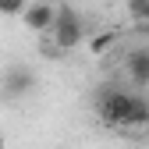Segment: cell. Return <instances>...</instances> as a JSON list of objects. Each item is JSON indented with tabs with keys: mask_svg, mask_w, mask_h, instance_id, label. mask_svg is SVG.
Masks as SVG:
<instances>
[{
	"mask_svg": "<svg viewBox=\"0 0 149 149\" xmlns=\"http://www.w3.org/2000/svg\"><path fill=\"white\" fill-rule=\"evenodd\" d=\"M96 114L114 128H149V100L128 89H107L96 96Z\"/></svg>",
	"mask_w": 149,
	"mask_h": 149,
	"instance_id": "obj_1",
	"label": "cell"
},
{
	"mask_svg": "<svg viewBox=\"0 0 149 149\" xmlns=\"http://www.w3.org/2000/svg\"><path fill=\"white\" fill-rule=\"evenodd\" d=\"M50 36H53V46H57L61 53L82 46L85 43V18L74 11V7H57V18H53Z\"/></svg>",
	"mask_w": 149,
	"mask_h": 149,
	"instance_id": "obj_2",
	"label": "cell"
},
{
	"mask_svg": "<svg viewBox=\"0 0 149 149\" xmlns=\"http://www.w3.org/2000/svg\"><path fill=\"white\" fill-rule=\"evenodd\" d=\"M36 92V71L25 64H11L0 74V96L4 100H25Z\"/></svg>",
	"mask_w": 149,
	"mask_h": 149,
	"instance_id": "obj_3",
	"label": "cell"
},
{
	"mask_svg": "<svg viewBox=\"0 0 149 149\" xmlns=\"http://www.w3.org/2000/svg\"><path fill=\"white\" fill-rule=\"evenodd\" d=\"M53 18H57V4H50V0H36V4H29V7H25L22 25H25L29 32L46 36V32L53 29Z\"/></svg>",
	"mask_w": 149,
	"mask_h": 149,
	"instance_id": "obj_4",
	"label": "cell"
},
{
	"mask_svg": "<svg viewBox=\"0 0 149 149\" xmlns=\"http://www.w3.org/2000/svg\"><path fill=\"white\" fill-rule=\"evenodd\" d=\"M124 71H128V78H132L135 89H146L149 85V50H132L128 53V61H124Z\"/></svg>",
	"mask_w": 149,
	"mask_h": 149,
	"instance_id": "obj_5",
	"label": "cell"
},
{
	"mask_svg": "<svg viewBox=\"0 0 149 149\" xmlns=\"http://www.w3.org/2000/svg\"><path fill=\"white\" fill-rule=\"evenodd\" d=\"M114 43H117V32H96V36L89 39V53H92V57H100V53L114 50Z\"/></svg>",
	"mask_w": 149,
	"mask_h": 149,
	"instance_id": "obj_6",
	"label": "cell"
},
{
	"mask_svg": "<svg viewBox=\"0 0 149 149\" xmlns=\"http://www.w3.org/2000/svg\"><path fill=\"white\" fill-rule=\"evenodd\" d=\"M128 18L139 25H149V0H128Z\"/></svg>",
	"mask_w": 149,
	"mask_h": 149,
	"instance_id": "obj_7",
	"label": "cell"
},
{
	"mask_svg": "<svg viewBox=\"0 0 149 149\" xmlns=\"http://www.w3.org/2000/svg\"><path fill=\"white\" fill-rule=\"evenodd\" d=\"M25 0H0V14H4V18H22L25 14Z\"/></svg>",
	"mask_w": 149,
	"mask_h": 149,
	"instance_id": "obj_8",
	"label": "cell"
},
{
	"mask_svg": "<svg viewBox=\"0 0 149 149\" xmlns=\"http://www.w3.org/2000/svg\"><path fill=\"white\" fill-rule=\"evenodd\" d=\"M139 29H142V32H146V36H149V25H139Z\"/></svg>",
	"mask_w": 149,
	"mask_h": 149,
	"instance_id": "obj_9",
	"label": "cell"
},
{
	"mask_svg": "<svg viewBox=\"0 0 149 149\" xmlns=\"http://www.w3.org/2000/svg\"><path fill=\"white\" fill-rule=\"evenodd\" d=\"M0 149H4V132H0Z\"/></svg>",
	"mask_w": 149,
	"mask_h": 149,
	"instance_id": "obj_10",
	"label": "cell"
}]
</instances>
